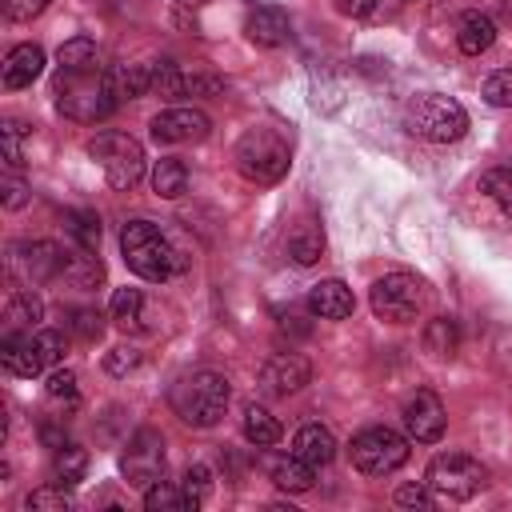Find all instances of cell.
Segmentation results:
<instances>
[{
	"instance_id": "obj_1",
	"label": "cell",
	"mask_w": 512,
	"mask_h": 512,
	"mask_svg": "<svg viewBox=\"0 0 512 512\" xmlns=\"http://www.w3.org/2000/svg\"><path fill=\"white\" fill-rule=\"evenodd\" d=\"M120 252H124V264L140 280H152V284L172 280L184 268V256L168 244V236L152 220H128L120 228Z\"/></svg>"
},
{
	"instance_id": "obj_2",
	"label": "cell",
	"mask_w": 512,
	"mask_h": 512,
	"mask_svg": "<svg viewBox=\"0 0 512 512\" xmlns=\"http://www.w3.org/2000/svg\"><path fill=\"white\" fill-rule=\"evenodd\" d=\"M52 92H56V108L76 124H96L120 108L104 68H96V72H60L56 68Z\"/></svg>"
},
{
	"instance_id": "obj_3",
	"label": "cell",
	"mask_w": 512,
	"mask_h": 512,
	"mask_svg": "<svg viewBox=\"0 0 512 512\" xmlns=\"http://www.w3.org/2000/svg\"><path fill=\"white\" fill-rule=\"evenodd\" d=\"M172 412L184 420V424H192V428H212V424H220V416H224V408H228V400H232V388H228V380L220 376V372H212V368H196V372H184L176 384H172Z\"/></svg>"
},
{
	"instance_id": "obj_4",
	"label": "cell",
	"mask_w": 512,
	"mask_h": 512,
	"mask_svg": "<svg viewBox=\"0 0 512 512\" xmlns=\"http://www.w3.org/2000/svg\"><path fill=\"white\" fill-rule=\"evenodd\" d=\"M404 128L416 136V140H428V144H452L468 132V112L452 100V96H440V92H424V96H412L404 104Z\"/></svg>"
},
{
	"instance_id": "obj_5",
	"label": "cell",
	"mask_w": 512,
	"mask_h": 512,
	"mask_svg": "<svg viewBox=\"0 0 512 512\" xmlns=\"http://www.w3.org/2000/svg\"><path fill=\"white\" fill-rule=\"evenodd\" d=\"M292 164V148L276 128H248L236 140V168L252 184H276L284 180Z\"/></svg>"
},
{
	"instance_id": "obj_6",
	"label": "cell",
	"mask_w": 512,
	"mask_h": 512,
	"mask_svg": "<svg viewBox=\"0 0 512 512\" xmlns=\"http://www.w3.org/2000/svg\"><path fill=\"white\" fill-rule=\"evenodd\" d=\"M368 304L388 324H412L428 308V284L420 276H412V272H388V276H380L372 284Z\"/></svg>"
},
{
	"instance_id": "obj_7",
	"label": "cell",
	"mask_w": 512,
	"mask_h": 512,
	"mask_svg": "<svg viewBox=\"0 0 512 512\" xmlns=\"http://www.w3.org/2000/svg\"><path fill=\"white\" fill-rule=\"evenodd\" d=\"M348 456H352V468L356 472H364V476H388V472L404 468V460H408V436H400L388 424H372V428H360L352 436Z\"/></svg>"
},
{
	"instance_id": "obj_8",
	"label": "cell",
	"mask_w": 512,
	"mask_h": 512,
	"mask_svg": "<svg viewBox=\"0 0 512 512\" xmlns=\"http://www.w3.org/2000/svg\"><path fill=\"white\" fill-rule=\"evenodd\" d=\"M88 156L104 168V176L116 192L136 188L140 176H144V148L128 132H96L92 144H88Z\"/></svg>"
},
{
	"instance_id": "obj_9",
	"label": "cell",
	"mask_w": 512,
	"mask_h": 512,
	"mask_svg": "<svg viewBox=\"0 0 512 512\" xmlns=\"http://www.w3.org/2000/svg\"><path fill=\"white\" fill-rule=\"evenodd\" d=\"M424 480H428V488H432L436 496H444V500H472L476 492H484L488 468H484L476 456H468V452H440V456L428 464Z\"/></svg>"
},
{
	"instance_id": "obj_10",
	"label": "cell",
	"mask_w": 512,
	"mask_h": 512,
	"mask_svg": "<svg viewBox=\"0 0 512 512\" xmlns=\"http://www.w3.org/2000/svg\"><path fill=\"white\" fill-rule=\"evenodd\" d=\"M68 252L52 240H20L8 248V272L20 284H48L56 276H64Z\"/></svg>"
},
{
	"instance_id": "obj_11",
	"label": "cell",
	"mask_w": 512,
	"mask_h": 512,
	"mask_svg": "<svg viewBox=\"0 0 512 512\" xmlns=\"http://www.w3.org/2000/svg\"><path fill=\"white\" fill-rule=\"evenodd\" d=\"M120 472L132 488H152L164 476V436L156 428H140L120 456Z\"/></svg>"
},
{
	"instance_id": "obj_12",
	"label": "cell",
	"mask_w": 512,
	"mask_h": 512,
	"mask_svg": "<svg viewBox=\"0 0 512 512\" xmlns=\"http://www.w3.org/2000/svg\"><path fill=\"white\" fill-rule=\"evenodd\" d=\"M444 404H440V396L436 392H428V388H416L412 396H408V404H404V432H408V440H416V444H436L440 436H444Z\"/></svg>"
},
{
	"instance_id": "obj_13",
	"label": "cell",
	"mask_w": 512,
	"mask_h": 512,
	"mask_svg": "<svg viewBox=\"0 0 512 512\" xmlns=\"http://www.w3.org/2000/svg\"><path fill=\"white\" fill-rule=\"evenodd\" d=\"M152 140L156 144H196L208 136L212 120L200 108H164L160 116H152Z\"/></svg>"
},
{
	"instance_id": "obj_14",
	"label": "cell",
	"mask_w": 512,
	"mask_h": 512,
	"mask_svg": "<svg viewBox=\"0 0 512 512\" xmlns=\"http://www.w3.org/2000/svg\"><path fill=\"white\" fill-rule=\"evenodd\" d=\"M312 380V364L300 352H276L260 368V388L268 396H292Z\"/></svg>"
},
{
	"instance_id": "obj_15",
	"label": "cell",
	"mask_w": 512,
	"mask_h": 512,
	"mask_svg": "<svg viewBox=\"0 0 512 512\" xmlns=\"http://www.w3.org/2000/svg\"><path fill=\"white\" fill-rule=\"evenodd\" d=\"M244 36H248L256 48H280V44L292 36V24H288L284 8H276V4H256V8H248V16H244Z\"/></svg>"
},
{
	"instance_id": "obj_16",
	"label": "cell",
	"mask_w": 512,
	"mask_h": 512,
	"mask_svg": "<svg viewBox=\"0 0 512 512\" xmlns=\"http://www.w3.org/2000/svg\"><path fill=\"white\" fill-rule=\"evenodd\" d=\"M352 308H356V296L344 280H320L308 292V312L320 320H344V316H352Z\"/></svg>"
},
{
	"instance_id": "obj_17",
	"label": "cell",
	"mask_w": 512,
	"mask_h": 512,
	"mask_svg": "<svg viewBox=\"0 0 512 512\" xmlns=\"http://www.w3.org/2000/svg\"><path fill=\"white\" fill-rule=\"evenodd\" d=\"M264 472L268 480L280 488V492H308L312 480H316V468L308 460H300L296 452H276L264 460Z\"/></svg>"
},
{
	"instance_id": "obj_18",
	"label": "cell",
	"mask_w": 512,
	"mask_h": 512,
	"mask_svg": "<svg viewBox=\"0 0 512 512\" xmlns=\"http://www.w3.org/2000/svg\"><path fill=\"white\" fill-rule=\"evenodd\" d=\"M0 360H4V368H8L12 376H40V372H44L32 332L8 328V336H4V344H0Z\"/></svg>"
},
{
	"instance_id": "obj_19",
	"label": "cell",
	"mask_w": 512,
	"mask_h": 512,
	"mask_svg": "<svg viewBox=\"0 0 512 512\" xmlns=\"http://www.w3.org/2000/svg\"><path fill=\"white\" fill-rule=\"evenodd\" d=\"M40 72H44V48H40V44H16V48L4 56V88H8V92L28 88Z\"/></svg>"
},
{
	"instance_id": "obj_20",
	"label": "cell",
	"mask_w": 512,
	"mask_h": 512,
	"mask_svg": "<svg viewBox=\"0 0 512 512\" xmlns=\"http://www.w3.org/2000/svg\"><path fill=\"white\" fill-rule=\"evenodd\" d=\"M292 452H296L300 460H308L312 468H324V464H332V456H336V436H332L324 424H304V428L292 436Z\"/></svg>"
},
{
	"instance_id": "obj_21",
	"label": "cell",
	"mask_w": 512,
	"mask_h": 512,
	"mask_svg": "<svg viewBox=\"0 0 512 512\" xmlns=\"http://www.w3.org/2000/svg\"><path fill=\"white\" fill-rule=\"evenodd\" d=\"M492 40H496V24H492V16H484V12H464V16H460V24H456V44H460L464 56H480V52H488Z\"/></svg>"
},
{
	"instance_id": "obj_22",
	"label": "cell",
	"mask_w": 512,
	"mask_h": 512,
	"mask_svg": "<svg viewBox=\"0 0 512 512\" xmlns=\"http://www.w3.org/2000/svg\"><path fill=\"white\" fill-rule=\"evenodd\" d=\"M108 84L120 104L136 100V96L152 92V64H116V68H108Z\"/></svg>"
},
{
	"instance_id": "obj_23",
	"label": "cell",
	"mask_w": 512,
	"mask_h": 512,
	"mask_svg": "<svg viewBox=\"0 0 512 512\" xmlns=\"http://www.w3.org/2000/svg\"><path fill=\"white\" fill-rule=\"evenodd\" d=\"M4 320H8V328H16V332H32V328L44 320V304H40V296L28 292V288H12L8 308H4Z\"/></svg>"
},
{
	"instance_id": "obj_24",
	"label": "cell",
	"mask_w": 512,
	"mask_h": 512,
	"mask_svg": "<svg viewBox=\"0 0 512 512\" xmlns=\"http://www.w3.org/2000/svg\"><path fill=\"white\" fill-rule=\"evenodd\" d=\"M64 280H68L72 288H80V292H92V288H100V280H104V264L92 256V248H76V252H68Z\"/></svg>"
},
{
	"instance_id": "obj_25",
	"label": "cell",
	"mask_w": 512,
	"mask_h": 512,
	"mask_svg": "<svg viewBox=\"0 0 512 512\" xmlns=\"http://www.w3.org/2000/svg\"><path fill=\"white\" fill-rule=\"evenodd\" d=\"M152 192L164 196V200H176L188 192V168L176 160V156H160L152 164Z\"/></svg>"
},
{
	"instance_id": "obj_26",
	"label": "cell",
	"mask_w": 512,
	"mask_h": 512,
	"mask_svg": "<svg viewBox=\"0 0 512 512\" xmlns=\"http://www.w3.org/2000/svg\"><path fill=\"white\" fill-rule=\"evenodd\" d=\"M56 64H60V72H96L100 68V52H96V44L88 36H72V40L60 44Z\"/></svg>"
},
{
	"instance_id": "obj_27",
	"label": "cell",
	"mask_w": 512,
	"mask_h": 512,
	"mask_svg": "<svg viewBox=\"0 0 512 512\" xmlns=\"http://www.w3.org/2000/svg\"><path fill=\"white\" fill-rule=\"evenodd\" d=\"M244 440H248L252 448H272V444L280 440V420H276L268 408L248 404V408H244Z\"/></svg>"
},
{
	"instance_id": "obj_28",
	"label": "cell",
	"mask_w": 512,
	"mask_h": 512,
	"mask_svg": "<svg viewBox=\"0 0 512 512\" xmlns=\"http://www.w3.org/2000/svg\"><path fill=\"white\" fill-rule=\"evenodd\" d=\"M84 472H88V452L80 444H60L56 456H52V480L72 488V484L84 480Z\"/></svg>"
},
{
	"instance_id": "obj_29",
	"label": "cell",
	"mask_w": 512,
	"mask_h": 512,
	"mask_svg": "<svg viewBox=\"0 0 512 512\" xmlns=\"http://www.w3.org/2000/svg\"><path fill=\"white\" fill-rule=\"evenodd\" d=\"M288 256L296 260V264H316L320 256H324V232L312 224V220H304V224H296V232L288 236Z\"/></svg>"
},
{
	"instance_id": "obj_30",
	"label": "cell",
	"mask_w": 512,
	"mask_h": 512,
	"mask_svg": "<svg viewBox=\"0 0 512 512\" xmlns=\"http://www.w3.org/2000/svg\"><path fill=\"white\" fill-rule=\"evenodd\" d=\"M456 344H460V328H456L452 316H432V320L424 324V348H428L432 356H452Z\"/></svg>"
},
{
	"instance_id": "obj_31",
	"label": "cell",
	"mask_w": 512,
	"mask_h": 512,
	"mask_svg": "<svg viewBox=\"0 0 512 512\" xmlns=\"http://www.w3.org/2000/svg\"><path fill=\"white\" fill-rule=\"evenodd\" d=\"M144 508L148 512H196L192 500H188V492L176 488V484H164V480H156L152 488H144Z\"/></svg>"
},
{
	"instance_id": "obj_32",
	"label": "cell",
	"mask_w": 512,
	"mask_h": 512,
	"mask_svg": "<svg viewBox=\"0 0 512 512\" xmlns=\"http://www.w3.org/2000/svg\"><path fill=\"white\" fill-rule=\"evenodd\" d=\"M480 192H484L504 216H512V168H508V164L480 172Z\"/></svg>"
},
{
	"instance_id": "obj_33",
	"label": "cell",
	"mask_w": 512,
	"mask_h": 512,
	"mask_svg": "<svg viewBox=\"0 0 512 512\" xmlns=\"http://www.w3.org/2000/svg\"><path fill=\"white\" fill-rule=\"evenodd\" d=\"M152 92L160 100H180V96H188V76L172 60H156L152 64Z\"/></svg>"
},
{
	"instance_id": "obj_34",
	"label": "cell",
	"mask_w": 512,
	"mask_h": 512,
	"mask_svg": "<svg viewBox=\"0 0 512 512\" xmlns=\"http://www.w3.org/2000/svg\"><path fill=\"white\" fill-rule=\"evenodd\" d=\"M64 228L76 240V248H92L96 252V244H100V216L96 212H88V208L64 212Z\"/></svg>"
},
{
	"instance_id": "obj_35",
	"label": "cell",
	"mask_w": 512,
	"mask_h": 512,
	"mask_svg": "<svg viewBox=\"0 0 512 512\" xmlns=\"http://www.w3.org/2000/svg\"><path fill=\"white\" fill-rule=\"evenodd\" d=\"M112 320L120 328H140V320H144V292L140 288H116L112 292Z\"/></svg>"
},
{
	"instance_id": "obj_36",
	"label": "cell",
	"mask_w": 512,
	"mask_h": 512,
	"mask_svg": "<svg viewBox=\"0 0 512 512\" xmlns=\"http://www.w3.org/2000/svg\"><path fill=\"white\" fill-rule=\"evenodd\" d=\"M32 512H68L72 508V496H68V488L64 484H40V488H32L28 492V500H24Z\"/></svg>"
},
{
	"instance_id": "obj_37",
	"label": "cell",
	"mask_w": 512,
	"mask_h": 512,
	"mask_svg": "<svg viewBox=\"0 0 512 512\" xmlns=\"http://www.w3.org/2000/svg\"><path fill=\"white\" fill-rule=\"evenodd\" d=\"M480 96H484L492 108H512V68L492 72V76L480 84Z\"/></svg>"
},
{
	"instance_id": "obj_38",
	"label": "cell",
	"mask_w": 512,
	"mask_h": 512,
	"mask_svg": "<svg viewBox=\"0 0 512 512\" xmlns=\"http://www.w3.org/2000/svg\"><path fill=\"white\" fill-rule=\"evenodd\" d=\"M180 488L188 492L192 508H200V504L208 500V492H212V468H208V464H188V472H184V484H180Z\"/></svg>"
},
{
	"instance_id": "obj_39",
	"label": "cell",
	"mask_w": 512,
	"mask_h": 512,
	"mask_svg": "<svg viewBox=\"0 0 512 512\" xmlns=\"http://www.w3.org/2000/svg\"><path fill=\"white\" fill-rule=\"evenodd\" d=\"M0 136H4V164L16 172L20 164H24V156H20V136H24V124L20 120H4V128H0Z\"/></svg>"
},
{
	"instance_id": "obj_40",
	"label": "cell",
	"mask_w": 512,
	"mask_h": 512,
	"mask_svg": "<svg viewBox=\"0 0 512 512\" xmlns=\"http://www.w3.org/2000/svg\"><path fill=\"white\" fill-rule=\"evenodd\" d=\"M136 364H140V352H136L132 344H116V348L104 356V372H108V376H128Z\"/></svg>"
},
{
	"instance_id": "obj_41",
	"label": "cell",
	"mask_w": 512,
	"mask_h": 512,
	"mask_svg": "<svg viewBox=\"0 0 512 512\" xmlns=\"http://www.w3.org/2000/svg\"><path fill=\"white\" fill-rule=\"evenodd\" d=\"M68 328H72L80 340H96V336L104 332V320H100V312H96V308H76V312H72V320H68Z\"/></svg>"
},
{
	"instance_id": "obj_42",
	"label": "cell",
	"mask_w": 512,
	"mask_h": 512,
	"mask_svg": "<svg viewBox=\"0 0 512 512\" xmlns=\"http://www.w3.org/2000/svg\"><path fill=\"white\" fill-rule=\"evenodd\" d=\"M0 192H4V208H8V212H16V208H24V204H28V184H24V180H20L12 168L4 172Z\"/></svg>"
},
{
	"instance_id": "obj_43",
	"label": "cell",
	"mask_w": 512,
	"mask_h": 512,
	"mask_svg": "<svg viewBox=\"0 0 512 512\" xmlns=\"http://www.w3.org/2000/svg\"><path fill=\"white\" fill-rule=\"evenodd\" d=\"M396 504H400V508H432V488H428V480H424V484H400V488H396Z\"/></svg>"
},
{
	"instance_id": "obj_44",
	"label": "cell",
	"mask_w": 512,
	"mask_h": 512,
	"mask_svg": "<svg viewBox=\"0 0 512 512\" xmlns=\"http://www.w3.org/2000/svg\"><path fill=\"white\" fill-rule=\"evenodd\" d=\"M48 396H52V400H76V372L56 368V372L48 376Z\"/></svg>"
},
{
	"instance_id": "obj_45",
	"label": "cell",
	"mask_w": 512,
	"mask_h": 512,
	"mask_svg": "<svg viewBox=\"0 0 512 512\" xmlns=\"http://www.w3.org/2000/svg\"><path fill=\"white\" fill-rule=\"evenodd\" d=\"M188 96H224V80L208 76V72H192L188 76Z\"/></svg>"
},
{
	"instance_id": "obj_46",
	"label": "cell",
	"mask_w": 512,
	"mask_h": 512,
	"mask_svg": "<svg viewBox=\"0 0 512 512\" xmlns=\"http://www.w3.org/2000/svg\"><path fill=\"white\" fill-rule=\"evenodd\" d=\"M48 8V0H4V16L8 20H32Z\"/></svg>"
},
{
	"instance_id": "obj_47",
	"label": "cell",
	"mask_w": 512,
	"mask_h": 512,
	"mask_svg": "<svg viewBox=\"0 0 512 512\" xmlns=\"http://www.w3.org/2000/svg\"><path fill=\"white\" fill-rule=\"evenodd\" d=\"M336 8H340L344 16H352V20H364V16L376 12V0H336Z\"/></svg>"
}]
</instances>
